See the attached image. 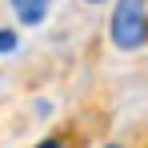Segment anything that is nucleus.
Returning a JSON list of instances; mask_svg holds the SVG:
<instances>
[{"mask_svg": "<svg viewBox=\"0 0 148 148\" xmlns=\"http://www.w3.org/2000/svg\"><path fill=\"white\" fill-rule=\"evenodd\" d=\"M108 36H112V44L124 48V52L140 48L148 40V4L144 0H116L112 20H108Z\"/></svg>", "mask_w": 148, "mask_h": 148, "instance_id": "1", "label": "nucleus"}, {"mask_svg": "<svg viewBox=\"0 0 148 148\" xmlns=\"http://www.w3.org/2000/svg\"><path fill=\"white\" fill-rule=\"evenodd\" d=\"M88 4H100V0H88Z\"/></svg>", "mask_w": 148, "mask_h": 148, "instance_id": "4", "label": "nucleus"}, {"mask_svg": "<svg viewBox=\"0 0 148 148\" xmlns=\"http://www.w3.org/2000/svg\"><path fill=\"white\" fill-rule=\"evenodd\" d=\"M16 40H20L16 32H8V28H0V52H12V48H16Z\"/></svg>", "mask_w": 148, "mask_h": 148, "instance_id": "3", "label": "nucleus"}, {"mask_svg": "<svg viewBox=\"0 0 148 148\" xmlns=\"http://www.w3.org/2000/svg\"><path fill=\"white\" fill-rule=\"evenodd\" d=\"M12 4V16L20 24H40L48 16V0H8Z\"/></svg>", "mask_w": 148, "mask_h": 148, "instance_id": "2", "label": "nucleus"}]
</instances>
